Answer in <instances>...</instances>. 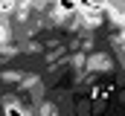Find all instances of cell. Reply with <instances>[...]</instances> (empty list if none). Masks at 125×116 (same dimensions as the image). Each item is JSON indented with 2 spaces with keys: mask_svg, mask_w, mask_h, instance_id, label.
<instances>
[{
  "mask_svg": "<svg viewBox=\"0 0 125 116\" xmlns=\"http://www.w3.org/2000/svg\"><path fill=\"white\" fill-rule=\"evenodd\" d=\"M58 9L61 12H76L79 9V0H58Z\"/></svg>",
  "mask_w": 125,
  "mask_h": 116,
  "instance_id": "6da1fadb",
  "label": "cell"
}]
</instances>
